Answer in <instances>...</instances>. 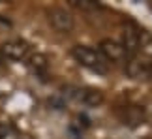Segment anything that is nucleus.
Returning <instances> with one entry per match:
<instances>
[{"instance_id":"nucleus-1","label":"nucleus","mask_w":152,"mask_h":139,"mask_svg":"<svg viewBox=\"0 0 152 139\" xmlns=\"http://www.w3.org/2000/svg\"><path fill=\"white\" fill-rule=\"evenodd\" d=\"M73 59L79 62L81 66L92 70V72H100L105 73L107 72V62L103 60V56L100 55V51L88 47V45H75L72 49Z\"/></svg>"},{"instance_id":"nucleus-2","label":"nucleus","mask_w":152,"mask_h":139,"mask_svg":"<svg viewBox=\"0 0 152 139\" xmlns=\"http://www.w3.org/2000/svg\"><path fill=\"white\" fill-rule=\"evenodd\" d=\"M47 19H49V25L55 28L56 32L60 34H69L75 26V21H73V15L69 11L62 10V8H53L47 11Z\"/></svg>"},{"instance_id":"nucleus-3","label":"nucleus","mask_w":152,"mask_h":139,"mask_svg":"<svg viewBox=\"0 0 152 139\" xmlns=\"http://www.w3.org/2000/svg\"><path fill=\"white\" fill-rule=\"evenodd\" d=\"M100 55L103 56L105 62H122L126 60V51L124 47L115 42V40H103L100 43Z\"/></svg>"},{"instance_id":"nucleus-4","label":"nucleus","mask_w":152,"mask_h":139,"mask_svg":"<svg viewBox=\"0 0 152 139\" xmlns=\"http://www.w3.org/2000/svg\"><path fill=\"white\" fill-rule=\"evenodd\" d=\"M139 43H141V30L133 25H126L122 28V43H120L126 55H133L135 51H139Z\"/></svg>"},{"instance_id":"nucleus-5","label":"nucleus","mask_w":152,"mask_h":139,"mask_svg":"<svg viewBox=\"0 0 152 139\" xmlns=\"http://www.w3.org/2000/svg\"><path fill=\"white\" fill-rule=\"evenodd\" d=\"M0 51L8 60H25L30 49H28V43L21 42V40H13V42H6L0 47Z\"/></svg>"},{"instance_id":"nucleus-6","label":"nucleus","mask_w":152,"mask_h":139,"mask_svg":"<svg viewBox=\"0 0 152 139\" xmlns=\"http://www.w3.org/2000/svg\"><path fill=\"white\" fill-rule=\"evenodd\" d=\"M77 100L86 107H98L103 102V92L98 89H85V90H79Z\"/></svg>"},{"instance_id":"nucleus-7","label":"nucleus","mask_w":152,"mask_h":139,"mask_svg":"<svg viewBox=\"0 0 152 139\" xmlns=\"http://www.w3.org/2000/svg\"><path fill=\"white\" fill-rule=\"evenodd\" d=\"M126 73L130 75V77H133V79L148 77V75H152V66L147 64V62H141V60L132 59V60L126 64Z\"/></svg>"},{"instance_id":"nucleus-8","label":"nucleus","mask_w":152,"mask_h":139,"mask_svg":"<svg viewBox=\"0 0 152 139\" xmlns=\"http://www.w3.org/2000/svg\"><path fill=\"white\" fill-rule=\"evenodd\" d=\"M28 66L34 73L38 75H43L45 72L49 70V59L42 53H36V55H30L28 56Z\"/></svg>"},{"instance_id":"nucleus-9","label":"nucleus","mask_w":152,"mask_h":139,"mask_svg":"<svg viewBox=\"0 0 152 139\" xmlns=\"http://www.w3.org/2000/svg\"><path fill=\"white\" fill-rule=\"evenodd\" d=\"M122 120H124V124L137 126V124H141L143 120H145V111H143L141 107H137V105H132V107H128L126 111H124Z\"/></svg>"},{"instance_id":"nucleus-10","label":"nucleus","mask_w":152,"mask_h":139,"mask_svg":"<svg viewBox=\"0 0 152 139\" xmlns=\"http://www.w3.org/2000/svg\"><path fill=\"white\" fill-rule=\"evenodd\" d=\"M0 139H21L17 130L8 122H0Z\"/></svg>"},{"instance_id":"nucleus-11","label":"nucleus","mask_w":152,"mask_h":139,"mask_svg":"<svg viewBox=\"0 0 152 139\" xmlns=\"http://www.w3.org/2000/svg\"><path fill=\"white\" fill-rule=\"evenodd\" d=\"M139 49H141L147 56L152 59V36L148 32H141V43H139Z\"/></svg>"},{"instance_id":"nucleus-12","label":"nucleus","mask_w":152,"mask_h":139,"mask_svg":"<svg viewBox=\"0 0 152 139\" xmlns=\"http://www.w3.org/2000/svg\"><path fill=\"white\" fill-rule=\"evenodd\" d=\"M72 4H75L77 8H83V10L98 8V4H96V2H92V0H72Z\"/></svg>"}]
</instances>
